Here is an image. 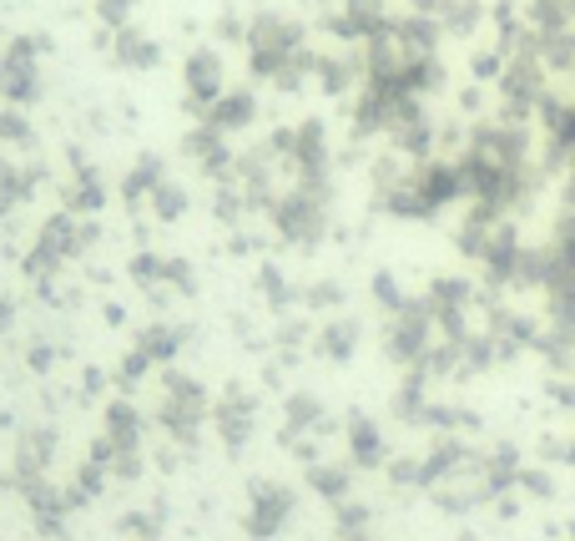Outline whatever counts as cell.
I'll list each match as a JSON object with an SVG mask.
<instances>
[{"mask_svg": "<svg viewBox=\"0 0 575 541\" xmlns=\"http://www.w3.org/2000/svg\"><path fill=\"white\" fill-rule=\"evenodd\" d=\"M545 97H551V71H545V61L535 56V46L505 56V71H499V101H505V111L531 122Z\"/></svg>", "mask_w": 575, "mask_h": 541, "instance_id": "1", "label": "cell"}, {"mask_svg": "<svg viewBox=\"0 0 575 541\" xmlns=\"http://www.w3.org/2000/svg\"><path fill=\"white\" fill-rule=\"evenodd\" d=\"M531 46L551 77H575V26L571 31H541V36L531 31Z\"/></svg>", "mask_w": 575, "mask_h": 541, "instance_id": "2", "label": "cell"}, {"mask_svg": "<svg viewBox=\"0 0 575 541\" xmlns=\"http://www.w3.org/2000/svg\"><path fill=\"white\" fill-rule=\"evenodd\" d=\"M565 203L575 208V167H571V188H565Z\"/></svg>", "mask_w": 575, "mask_h": 541, "instance_id": "5", "label": "cell"}, {"mask_svg": "<svg viewBox=\"0 0 575 541\" xmlns=\"http://www.w3.org/2000/svg\"><path fill=\"white\" fill-rule=\"evenodd\" d=\"M521 16L535 36L541 31H571L575 26V6L571 0H521Z\"/></svg>", "mask_w": 575, "mask_h": 541, "instance_id": "3", "label": "cell"}, {"mask_svg": "<svg viewBox=\"0 0 575 541\" xmlns=\"http://www.w3.org/2000/svg\"><path fill=\"white\" fill-rule=\"evenodd\" d=\"M479 21H485V6L479 0H445V26L459 36H475Z\"/></svg>", "mask_w": 575, "mask_h": 541, "instance_id": "4", "label": "cell"}]
</instances>
